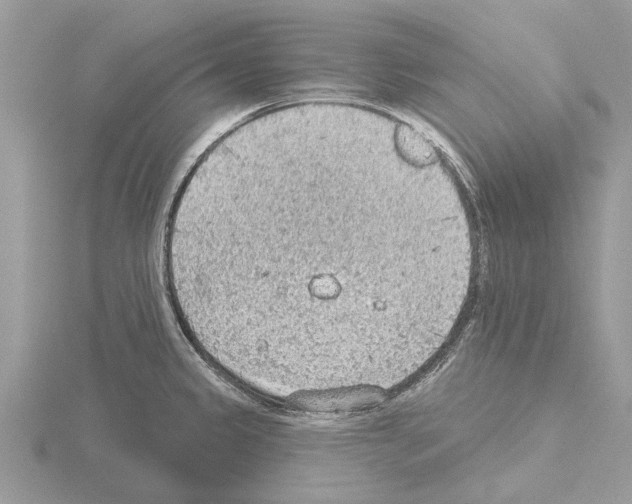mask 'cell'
Segmentation results:
<instances>
[{
    "label": "cell",
    "instance_id": "1",
    "mask_svg": "<svg viewBox=\"0 0 632 504\" xmlns=\"http://www.w3.org/2000/svg\"><path fill=\"white\" fill-rule=\"evenodd\" d=\"M337 135L206 156L168 215L164 270L223 349L275 371H380L401 358L415 282L450 242L398 218L393 171Z\"/></svg>",
    "mask_w": 632,
    "mask_h": 504
}]
</instances>
